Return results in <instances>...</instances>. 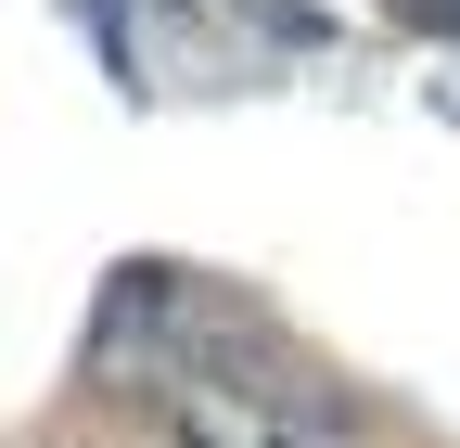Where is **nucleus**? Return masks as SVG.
Listing matches in <instances>:
<instances>
[]
</instances>
